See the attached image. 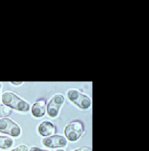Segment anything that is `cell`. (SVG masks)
Listing matches in <instances>:
<instances>
[{
	"label": "cell",
	"mask_w": 149,
	"mask_h": 151,
	"mask_svg": "<svg viewBox=\"0 0 149 151\" xmlns=\"http://www.w3.org/2000/svg\"><path fill=\"white\" fill-rule=\"evenodd\" d=\"M2 103L6 106L11 108L13 109L19 111H29L30 109L29 104L24 100L21 99L19 96L13 92L7 91L2 94Z\"/></svg>",
	"instance_id": "1"
},
{
	"label": "cell",
	"mask_w": 149,
	"mask_h": 151,
	"mask_svg": "<svg viewBox=\"0 0 149 151\" xmlns=\"http://www.w3.org/2000/svg\"><path fill=\"white\" fill-rule=\"evenodd\" d=\"M84 130V127L81 121H74L69 123L64 129V134L67 139L71 142H76L79 139Z\"/></svg>",
	"instance_id": "2"
},
{
	"label": "cell",
	"mask_w": 149,
	"mask_h": 151,
	"mask_svg": "<svg viewBox=\"0 0 149 151\" xmlns=\"http://www.w3.org/2000/svg\"><path fill=\"white\" fill-rule=\"evenodd\" d=\"M67 96L71 102L81 109H87L91 106V100L90 97L87 95L81 93L78 91H69Z\"/></svg>",
	"instance_id": "3"
},
{
	"label": "cell",
	"mask_w": 149,
	"mask_h": 151,
	"mask_svg": "<svg viewBox=\"0 0 149 151\" xmlns=\"http://www.w3.org/2000/svg\"><path fill=\"white\" fill-rule=\"evenodd\" d=\"M0 132L8 134L13 137H18L21 134V129L11 119L4 117L0 119Z\"/></svg>",
	"instance_id": "4"
},
{
	"label": "cell",
	"mask_w": 149,
	"mask_h": 151,
	"mask_svg": "<svg viewBox=\"0 0 149 151\" xmlns=\"http://www.w3.org/2000/svg\"><path fill=\"white\" fill-rule=\"evenodd\" d=\"M64 102V96L62 94H55L47 105V112L49 117H55L59 112L60 108Z\"/></svg>",
	"instance_id": "5"
},
{
	"label": "cell",
	"mask_w": 149,
	"mask_h": 151,
	"mask_svg": "<svg viewBox=\"0 0 149 151\" xmlns=\"http://www.w3.org/2000/svg\"><path fill=\"white\" fill-rule=\"evenodd\" d=\"M43 144L47 147L57 148L65 147L67 144V142L66 138L62 135H55L44 138L43 140Z\"/></svg>",
	"instance_id": "6"
},
{
	"label": "cell",
	"mask_w": 149,
	"mask_h": 151,
	"mask_svg": "<svg viewBox=\"0 0 149 151\" xmlns=\"http://www.w3.org/2000/svg\"><path fill=\"white\" fill-rule=\"evenodd\" d=\"M46 100L42 98L37 100L31 108V114L34 117H41L45 114Z\"/></svg>",
	"instance_id": "7"
},
{
	"label": "cell",
	"mask_w": 149,
	"mask_h": 151,
	"mask_svg": "<svg viewBox=\"0 0 149 151\" xmlns=\"http://www.w3.org/2000/svg\"><path fill=\"white\" fill-rule=\"evenodd\" d=\"M55 126L50 121H43L38 127V132L42 136H49L55 132Z\"/></svg>",
	"instance_id": "8"
},
{
	"label": "cell",
	"mask_w": 149,
	"mask_h": 151,
	"mask_svg": "<svg viewBox=\"0 0 149 151\" xmlns=\"http://www.w3.org/2000/svg\"><path fill=\"white\" fill-rule=\"evenodd\" d=\"M13 140L9 137L0 136V148L8 149L13 145Z\"/></svg>",
	"instance_id": "9"
},
{
	"label": "cell",
	"mask_w": 149,
	"mask_h": 151,
	"mask_svg": "<svg viewBox=\"0 0 149 151\" xmlns=\"http://www.w3.org/2000/svg\"><path fill=\"white\" fill-rule=\"evenodd\" d=\"M12 111L8 107L4 106H0V118L1 117H6L11 114Z\"/></svg>",
	"instance_id": "10"
},
{
	"label": "cell",
	"mask_w": 149,
	"mask_h": 151,
	"mask_svg": "<svg viewBox=\"0 0 149 151\" xmlns=\"http://www.w3.org/2000/svg\"><path fill=\"white\" fill-rule=\"evenodd\" d=\"M11 151H29V148H28V147L26 145H21L19 146H18L17 147L12 150Z\"/></svg>",
	"instance_id": "11"
},
{
	"label": "cell",
	"mask_w": 149,
	"mask_h": 151,
	"mask_svg": "<svg viewBox=\"0 0 149 151\" xmlns=\"http://www.w3.org/2000/svg\"><path fill=\"white\" fill-rule=\"evenodd\" d=\"M73 151H92L90 148L88 147H80V148H78V149L75 150Z\"/></svg>",
	"instance_id": "12"
},
{
	"label": "cell",
	"mask_w": 149,
	"mask_h": 151,
	"mask_svg": "<svg viewBox=\"0 0 149 151\" xmlns=\"http://www.w3.org/2000/svg\"><path fill=\"white\" fill-rule=\"evenodd\" d=\"M30 151H49V150H43L40 149L39 147H31L30 149Z\"/></svg>",
	"instance_id": "13"
},
{
	"label": "cell",
	"mask_w": 149,
	"mask_h": 151,
	"mask_svg": "<svg viewBox=\"0 0 149 151\" xmlns=\"http://www.w3.org/2000/svg\"><path fill=\"white\" fill-rule=\"evenodd\" d=\"M11 83L12 85H21V84L23 83V82H11Z\"/></svg>",
	"instance_id": "14"
},
{
	"label": "cell",
	"mask_w": 149,
	"mask_h": 151,
	"mask_svg": "<svg viewBox=\"0 0 149 151\" xmlns=\"http://www.w3.org/2000/svg\"><path fill=\"white\" fill-rule=\"evenodd\" d=\"M56 151H65L64 150H56Z\"/></svg>",
	"instance_id": "15"
},
{
	"label": "cell",
	"mask_w": 149,
	"mask_h": 151,
	"mask_svg": "<svg viewBox=\"0 0 149 151\" xmlns=\"http://www.w3.org/2000/svg\"><path fill=\"white\" fill-rule=\"evenodd\" d=\"M0 90H1V84H0Z\"/></svg>",
	"instance_id": "16"
}]
</instances>
